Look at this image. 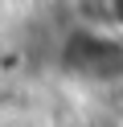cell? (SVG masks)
Here are the masks:
<instances>
[{
	"instance_id": "1",
	"label": "cell",
	"mask_w": 123,
	"mask_h": 127,
	"mask_svg": "<svg viewBox=\"0 0 123 127\" xmlns=\"http://www.w3.org/2000/svg\"><path fill=\"white\" fill-rule=\"evenodd\" d=\"M82 127H123V119L115 115V111H90V115L82 119Z\"/></svg>"
}]
</instances>
